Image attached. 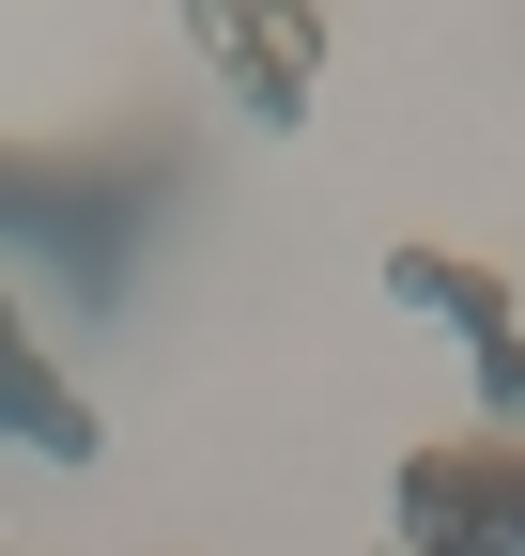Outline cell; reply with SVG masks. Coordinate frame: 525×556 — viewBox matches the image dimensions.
<instances>
[{"label":"cell","instance_id":"obj_1","mask_svg":"<svg viewBox=\"0 0 525 556\" xmlns=\"http://www.w3.org/2000/svg\"><path fill=\"white\" fill-rule=\"evenodd\" d=\"M402 556H525V433H464L402 464Z\"/></svg>","mask_w":525,"mask_h":556},{"label":"cell","instance_id":"obj_2","mask_svg":"<svg viewBox=\"0 0 525 556\" xmlns=\"http://www.w3.org/2000/svg\"><path fill=\"white\" fill-rule=\"evenodd\" d=\"M386 294L433 309V325H464V356H510V278L464 263V248H386Z\"/></svg>","mask_w":525,"mask_h":556},{"label":"cell","instance_id":"obj_3","mask_svg":"<svg viewBox=\"0 0 525 556\" xmlns=\"http://www.w3.org/2000/svg\"><path fill=\"white\" fill-rule=\"evenodd\" d=\"M0 433H31L47 464H93V402L62 387L47 356H31V325H16V294H0Z\"/></svg>","mask_w":525,"mask_h":556},{"label":"cell","instance_id":"obj_4","mask_svg":"<svg viewBox=\"0 0 525 556\" xmlns=\"http://www.w3.org/2000/svg\"><path fill=\"white\" fill-rule=\"evenodd\" d=\"M217 47H232V93H247L262 124H309V47H324L309 16H232Z\"/></svg>","mask_w":525,"mask_h":556},{"label":"cell","instance_id":"obj_5","mask_svg":"<svg viewBox=\"0 0 525 556\" xmlns=\"http://www.w3.org/2000/svg\"><path fill=\"white\" fill-rule=\"evenodd\" d=\"M371 556H402V541H371Z\"/></svg>","mask_w":525,"mask_h":556}]
</instances>
